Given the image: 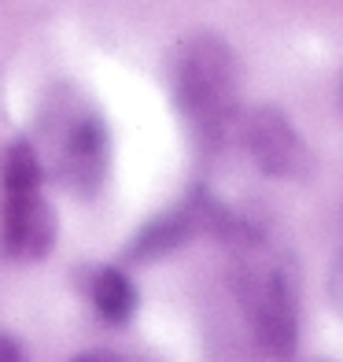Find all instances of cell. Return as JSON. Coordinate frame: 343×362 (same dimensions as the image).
Masks as SVG:
<instances>
[{
    "mask_svg": "<svg viewBox=\"0 0 343 362\" xmlns=\"http://www.w3.org/2000/svg\"><path fill=\"white\" fill-rule=\"evenodd\" d=\"M44 181L37 144L15 137L0 156V252L11 262H41L56 248L59 222Z\"/></svg>",
    "mask_w": 343,
    "mask_h": 362,
    "instance_id": "cell-3",
    "label": "cell"
},
{
    "mask_svg": "<svg viewBox=\"0 0 343 362\" xmlns=\"http://www.w3.org/2000/svg\"><path fill=\"white\" fill-rule=\"evenodd\" d=\"M41 141L44 177H56L78 200H96L104 192L114 159L111 129L85 96L59 89L41 111Z\"/></svg>",
    "mask_w": 343,
    "mask_h": 362,
    "instance_id": "cell-1",
    "label": "cell"
},
{
    "mask_svg": "<svg viewBox=\"0 0 343 362\" xmlns=\"http://www.w3.org/2000/svg\"><path fill=\"white\" fill-rule=\"evenodd\" d=\"M236 300L258 351L270 358H291L299 348V296L291 277L273 259H248L236 274Z\"/></svg>",
    "mask_w": 343,
    "mask_h": 362,
    "instance_id": "cell-4",
    "label": "cell"
},
{
    "mask_svg": "<svg viewBox=\"0 0 343 362\" xmlns=\"http://www.w3.org/2000/svg\"><path fill=\"white\" fill-rule=\"evenodd\" d=\"M0 362H23V344L11 333H0Z\"/></svg>",
    "mask_w": 343,
    "mask_h": 362,
    "instance_id": "cell-9",
    "label": "cell"
},
{
    "mask_svg": "<svg viewBox=\"0 0 343 362\" xmlns=\"http://www.w3.org/2000/svg\"><path fill=\"white\" fill-rule=\"evenodd\" d=\"M329 300H332V307L343 315V248H339L332 270H329Z\"/></svg>",
    "mask_w": 343,
    "mask_h": 362,
    "instance_id": "cell-8",
    "label": "cell"
},
{
    "mask_svg": "<svg viewBox=\"0 0 343 362\" xmlns=\"http://www.w3.org/2000/svg\"><path fill=\"white\" fill-rule=\"evenodd\" d=\"M174 104L200 144L218 148L240 119V63L222 37L195 34L174 52Z\"/></svg>",
    "mask_w": 343,
    "mask_h": 362,
    "instance_id": "cell-2",
    "label": "cell"
},
{
    "mask_svg": "<svg viewBox=\"0 0 343 362\" xmlns=\"http://www.w3.org/2000/svg\"><path fill=\"white\" fill-rule=\"evenodd\" d=\"M243 148L258 174L277 181H299L314 170V156L303 141V134L281 107H255L243 122Z\"/></svg>",
    "mask_w": 343,
    "mask_h": 362,
    "instance_id": "cell-5",
    "label": "cell"
},
{
    "mask_svg": "<svg viewBox=\"0 0 343 362\" xmlns=\"http://www.w3.org/2000/svg\"><path fill=\"white\" fill-rule=\"evenodd\" d=\"M89 303L107 325H129L140 307V292L122 267H96L89 277Z\"/></svg>",
    "mask_w": 343,
    "mask_h": 362,
    "instance_id": "cell-7",
    "label": "cell"
},
{
    "mask_svg": "<svg viewBox=\"0 0 343 362\" xmlns=\"http://www.w3.org/2000/svg\"><path fill=\"white\" fill-rule=\"evenodd\" d=\"M203 233V207H200V196L188 204H177L159 211L155 218H148L133 237H129L122 259L126 262H155V259H167L174 252H181L185 244H192L195 237Z\"/></svg>",
    "mask_w": 343,
    "mask_h": 362,
    "instance_id": "cell-6",
    "label": "cell"
},
{
    "mask_svg": "<svg viewBox=\"0 0 343 362\" xmlns=\"http://www.w3.org/2000/svg\"><path fill=\"white\" fill-rule=\"evenodd\" d=\"M71 362H122V355L111 348H89V351H78Z\"/></svg>",
    "mask_w": 343,
    "mask_h": 362,
    "instance_id": "cell-10",
    "label": "cell"
}]
</instances>
